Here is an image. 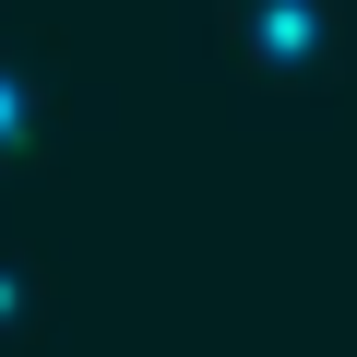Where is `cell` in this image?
Here are the masks:
<instances>
[]
</instances>
